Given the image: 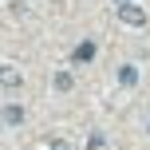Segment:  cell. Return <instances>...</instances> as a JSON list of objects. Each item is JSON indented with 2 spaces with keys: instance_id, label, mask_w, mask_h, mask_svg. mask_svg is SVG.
Listing matches in <instances>:
<instances>
[{
  "instance_id": "1",
  "label": "cell",
  "mask_w": 150,
  "mask_h": 150,
  "mask_svg": "<svg viewBox=\"0 0 150 150\" xmlns=\"http://www.w3.org/2000/svg\"><path fill=\"white\" fill-rule=\"evenodd\" d=\"M119 20H122V24H134V28H142V24H146V12H142L138 4H119Z\"/></svg>"
},
{
  "instance_id": "2",
  "label": "cell",
  "mask_w": 150,
  "mask_h": 150,
  "mask_svg": "<svg viewBox=\"0 0 150 150\" xmlns=\"http://www.w3.org/2000/svg\"><path fill=\"white\" fill-rule=\"evenodd\" d=\"M0 83H4V87H20V71H16L12 63H0Z\"/></svg>"
},
{
  "instance_id": "3",
  "label": "cell",
  "mask_w": 150,
  "mask_h": 150,
  "mask_svg": "<svg viewBox=\"0 0 150 150\" xmlns=\"http://www.w3.org/2000/svg\"><path fill=\"white\" fill-rule=\"evenodd\" d=\"M119 83H122V87L138 83V67H134V63H122V67H119Z\"/></svg>"
},
{
  "instance_id": "4",
  "label": "cell",
  "mask_w": 150,
  "mask_h": 150,
  "mask_svg": "<svg viewBox=\"0 0 150 150\" xmlns=\"http://www.w3.org/2000/svg\"><path fill=\"white\" fill-rule=\"evenodd\" d=\"M0 119H4V122H12V127H16V122L24 119V111H20V107H4V115H0Z\"/></svg>"
},
{
  "instance_id": "5",
  "label": "cell",
  "mask_w": 150,
  "mask_h": 150,
  "mask_svg": "<svg viewBox=\"0 0 150 150\" xmlns=\"http://www.w3.org/2000/svg\"><path fill=\"white\" fill-rule=\"evenodd\" d=\"M91 55H95V44H79V52H75V63H87Z\"/></svg>"
},
{
  "instance_id": "6",
  "label": "cell",
  "mask_w": 150,
  "mask_h": 150,
  "mask_svg": "<svg viewBox=\"0 0 150 150\" xmlns=\"http://www.w3.org/2000/svg\"><path fill=\"white\" fill-rule=\"evenodd\" d=\"M55 87L67 91V87H71V75H67V71H59V75H55Z\"/></svg>"
},
{
  "instance_id": "7",
  "label": "cell",
  "mask_w": 150,
  "mask_h": 150,
  "mask_svg": "<svg viewBox=\"0 0 150 150\" xmlns=\"http://www.w3.org/2000/svg\"><path fill=\"white\" fill-rule=\"evenodd\" d=\"M47 150H71V146L63 142V138H52V142H47Z\"/></svg>"
},
{
  "instance_id": "8",
  "label": "cell",
  "mask_w": 150,
  "mask_h": 150,
  "mask_svg": "<svg viewBox=\"0 0 150 150\" xmlns=\"http://www.w3.org/2000/svg\"><path fill=\"white\" fill-rule=\"evenodd\" d=\"M115 4H130V0H115Z\"/></svg>"
}]
</instances>
